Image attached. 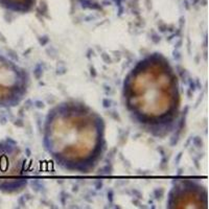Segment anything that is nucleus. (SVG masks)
I'll list each match as a JSON object with an SVG mask.
<instances>
[{
	"mask_svg": "<svg viewBox=\"0 0 209 209\" xmlns=\"http://www.w3.org/2000/svg\"><path fill=\"white\" fill-rule=\"evenodd\" d=\"M42 141L49 157L63 169L88 174L106 153V122L86 104L62 102L46 114Z\"/></svg>",
	"mask_w": 209,
	"mask_h": 209,
	"instance_id": "obj_2",
	"label": "nucleus"
},
{
	"mask_svg": "<svg viewBox=\"0 0 209 209\" xmlns=\"http://www.w3.org/2000/svg\"><path fill=\"white\" fill-rule=\"evenodd\" d=\"M30 87V75L25 68L0 50V108L19 106Z\"/></svg>",
	"mask_w": 209,
	"mask_h": 209,
	"instance_id": "obj_4",
	"label": "nucleus"
},
{
	"mask_svg": "<svg viewBox=\"0 0 209 209\" xmlns=\"http://www.w3.org/2000/svg\"><path fill=\"white\" fill-rule=\"evenodd\" d=\"M122 102L134 121L155 137L175 128L181 110L179 78L169 60L160 52L144 55L122 83Z\"/></svg>",
	"mask_w": 209,
	"mask_h": 209,
	"instance_id": "obj_1",
	"label": "nucleus"
},
{
	"mask_svg": "<svg viewBox=\"0 0 209 209\" xmlns=\"http://www.w3.org/2000/svg\"><path fill=\"white\" fill-rule=\"evenodd\" d=\"M166 207L169 209L206 208L207 189L196 180H174L167 193Z\"/></svg>",
	"mask_w": 209,
	"mask_h": 209,
	"instance_id": "obj_5",
	"label": "nucleus"
},
{
	"mask_svg": "<svg viewBox=\"0 0 209 209\" xmlns=\"http://www.w3.org/2000/svg\"><path fill=\"white\" fill-rule=\"evenodd\" d=\"M37 0H0V7L18 14H27L34 11Z\"/></svg>",
	"mask_w": 209,
	"mask_h": 209,
	"instance_id": "obj_6",
	"label": "nucleus"
},
{
	"mask_svg": "<svg viewBox=\"0 0 209 209\" xmlns=\"http://www.w3.org/2000/svg\"><path fill=\"white\" fill-rule=\"evenodd\" d=\"M27 185L26 159L13 139L0 141V193L14 194Z\"/></svg>",
	"mask_w": 209,
	"mask_h": 209,
	"instance_id": "obj_3",
	"label": "nucleus"
}]
</instances>
